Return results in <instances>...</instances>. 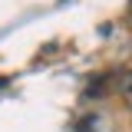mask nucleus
Here are the masks:
<instances>
[{
    "instance_id": "obj_2",
    "label": "nucleus",
    "mask_w": 132,
    "mask_h": 132,
    "mask_svg": "<svg viewBox=\"0 0 132 132\" xmlns=\"http://www.w3.org/2000/svg\"><path fill=\"white\" fill-rule=\"evenodd\" d=\"M109 82H112V79H109V76H96V79H93V82H89V86H86V96H106V89H109Z\"/></svg>"
},
{
    "instance_id": "obj_1",
    "label": "nucleus",
    "mask_w": 132,
    "mask_h": 132,
    "mask_svg": "<svg viewBox=\"0 0 132 132\" xmlns=\"http://www.w3.org/2000/svg\"><path fill=\"white\" fill-rule=\"evenodd\" d=\"M112 82H116V93L132 106V69H122L119 76H112Z\"/></svg>"
},
{
    "instance_id": "obj_3",
    "label": "nucleus",
    "mask_w": 132,
    "mask_h": 132,
    "mask_svg": "<svg viewBox=\"0 0 132 132\" xmlns=\"http://www.w3.org/2000/svg\"><path fill=\"white\" fill-rule=\"evenodd\" d=\"M129 16H132V0H129Z\"/></svg>"
}]
</instances>
